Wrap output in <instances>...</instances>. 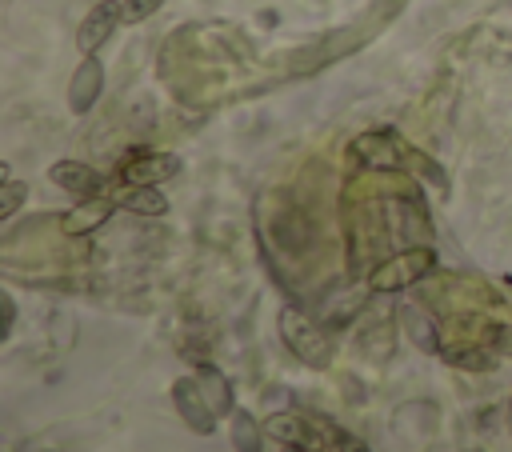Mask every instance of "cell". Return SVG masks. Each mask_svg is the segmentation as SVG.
<instances>
[{"mask_svg":"<svg viewBox=\"0 0 512 452\" xmlns=\"http://www.w3.org/2000/svg\"><path fill=\"white\" fill-rule=\"evenodd\" d=\"M116 24H124L120 4H116V0H100V4L84 16V24L76 28V48H80V56H96L100 44L116 32Z\"/></svg>","mask_w":512,"mask_h":452,"instance_id":"obj_6","label":"cell"},{"mask_svg":"<svg viewBox=\"0 0 512 452\" xmlns=\"http://www.w3.org/2000/svg\"><path fill=\"white\" fill-rule=\"evenodd\" d=\"M404 316H408V332H412V336H420V348L436 352V336H432V328H428V324H420V312H416V308H404Z\"/></svg>","mask_w":512,"mask_h":452,"instance_id":"obj_17","label":"cell"},{"mask_svg":"<svg viewBox=\"0 0 512 452\" xmlns=\"http://www.w3.org/2000/svg\"><path fill=\"white\" fill-rule=\"evenodd\" d=\"M112 208H120V204L108 200V196H88V200H80L72 212H64L60 228H64V236H88V232H96L100 224H108Z\"/></svg>","mask_w":512,"mask_h":452,"instance_id":"obj_10","label":"cell"},{"mask_svg":"<svg viewBox=\"0 0 512 452\" xmlns=\"http://www.w3.org/2000/svg\"><path fill=\"white\" fill-rule=\"evenodd\" d=\"M508 432H512V396H508Z\"/></svg>","mask_w":512,"mask_h":452,"instance_id":"obj_20","label":"cell"},{"mask_svg":"<svg viewBox=\"0 0 512 452\" xmlns=\"http://www.w3.org/2000/svg\"><path fill=\"white\" fill-rule=\"evenodd\" d=\"M196 384H200V392L208 396V404H212V412L216 416H232L240 404H236V392H232V384H228V376L216 368V364H196Z\"/></svg>","mask_w":512,"mask_h":452,"instance_id":"obj_11","label":"cell"},{"mask_svg":"<svg viewBox=\"0 0 512 452\" xmlns=\"http://www.w3.org/2000/svg\"><path fill=\"white\" fill-rule=\"evenodd\" d=\"M172 408L180 412V420H184L196 436H212V432H216V412H212L208 396L200 392L196 376H180V380L172 384Z\"/></svg>","mask_w":512,"mask_h":452,"instance_id":"obj_5","label":"cell"},{"mask_svg":"<svg viewBox=\"0 0 512 452\" xmlns=\"http://www.w3.org/2000/svg\"><path fill=\"white\" fill-rule=\"evenodd\" d=\"M264 436L280 440V444H296V448H320V428L308 420V416H296V412H272L264 420Z\"/></svg>","mask_w":512,"mask_h":452,"instance_id":"obj_9","label":"cell"},{"mask_svg":"<svg viewBox=\"0 0 512 452\" xmlns=\"http://www.w3.org/2000/svg\"><path fill=\"white\" fill-rule=\"evenodd\" d=\"M228 436H232V448H236V452H264V444H260L264 424H256V416L244 412V408L232 412V428H228Z\"/></svg>","mask_w":512,"mask_h":452,"instance_id":"obj_13","label":"cell"},{"mask_svg":"<svg viewBox=\"0 0 512 452\" xmlns=\"http://www.w3.org/2000/svg\"><path fill=\"white\" fill-rule=\"evenodd\" d=\"M176 172H180V156L176 152H152V148H132L116 168L120 184H164Z\"/></svg>","mask_w":512,"mask_h":452,"instance_id":"obj_4","label":"cell"},{"mask_svg":"<svg viewBox=\"0 0 512 452\" xmlns=\"http://www.w3.org/2000/svg\"><path fill=\"white\" fill-rule=\"evenodd\" d=\"M348 152H352V156H356L364 168H388V172H396V168H408V160H404L408 144H404L396 132H384V128L360 132V136L348 144Z\"/></svg>","mask_w":512,"mask_h":452,"instance_id":"obj_3","label":"cell"},{"mask_svg":"<svg viewBox=\"0 0 512 452\" xmlns=\"http://www.w3.org/2000/svg\"><path fill=\"white\" fill-rule=\"evenodd\" d=\"M432 268H436V252H432V248H408V252L384 260V264L372 272V288H376V292H400V288H408L412 280L428 276Z\"/></svg>","mask_w":512,"mask_h":452,"instance_id":"obj_2","label":"cell"},{"mask_svg":"<svg viewBox=\"0 0 512 452\" xmlns=\"http://www.w3.org/2000/svg\"><path fill=\"white\" fill-rule=\"evenodd\" d=\"M24 196H28V188H24L20 180L4 176V188H0V220H12V216H16V208L24 204Z\"/></svg>","mask_w":512,"mask_h":452,"instance_id":"obj_15","label":"cell"},{"mask_svg":"<svg viewBox=\"0 0 512 452\" xmlns=\"http://www.w3.org/2000/svg\"><path fill=\"white\" fill-rule=\"evenodd\" d=\"M100 88H104V64H100L96 56H84V60H80V68H76V72H72V80H68V108H72L76 116L92 112V104H96Z\"/></svg>","mask_w":512,"mask_h":452,"instance_id":"obj_8","label":"cell"},{"mask_svg":"<svg viewBox=\"0 0 512 452\" xmlns=\"http://www.w3.org/2000/svg\"><path fill=\"white\" fill-rule=\"evenodd\" d=\"M48 180H52L56 188L80 196V200H88V196H104V176H100L96 168L80 164V160H56V164L48 168Z\"/></svg>","mask_w":512,"mask_h":452,"instance_id":"obj_7","label":"cell"},{"mask_svg":"<svg viewBox=\"0 0 512 452\" xmlns=\"http://www.w3.org/2000/svg\"><path fill=\"white\" fill-rule=\"evenodd\" d=\"M116 204L136 212V216H164L168 212V196L160 192V184H124Z\"/></svg>","mask_w":512,"mask_h":452,"instance_id":"obj_12","label":"cell"},{"mask_svg":"<svg viewBox=\"0 0 512 452\" xmlns=\"http://www.w3.org/2000/svg\"><path fill=\"white\" fill-rule=\"evenodd\" d=\"M404 160H408V172H416V176H424L428 184H436V188H448V172L428 156V152H420V148H412L408 144V152H404Z\"/></svg>","mask_w":512,"mask_h":452,"instance_id":"obj_14","label":"cell"},{"mask_svg":"<svg viewBox=\"0 0 512 452\" xmlns=\"http://www.w3.org/2000/svg\"><path fill=\"white\" fill-rule=\"evenodd\" d=\"M280 336H284L288 352H292L300 364H308V368H328V364H332V340L320 332V324H316L308 312L284 304V308H280Z\"/></svg>","mask_w":512,"mask_h":452,"instance_id":"obj_1","label":"cell"},{"mask_svg":"<svg viewBox=\"0 0 512 452\" xmlns=\"http://www.w3.org/2000/svg\"><path fill=\"white\" fill-rule=\"evenodd\" d=\"M160 8H164V0H120L124 24H140V20H148L152 12H160Z\"/></svg>","mask_w":512,"mask_h":452,"instance_id":"obj_16","label":"cell"},{"mask_svg":"<svg viewBox=\"0 0 512 452\" xmlns=\"http://www.w3.org/2000/svg\"><path fill=\"white\" fill-rule=\"evenodd\" d=\"M452 364H464V368H492L496 356L492 352H448Z\"/></svg>","mask_w":512,"mask_h":452,"instance_id":"obj_18","label":"cell"},{"mask_svg":"<svg viewBox=\"0 0 512 452\" xmlns=\"http://www.w3.org/2000/svg\"><path fill=\"white\" fill-rule=\"evenodd\" d=\"M0 308H4V336H12V324H16V300L4 292V296H0Z\"/></svg>","mask_w":512,"mask_h":452,"instance_id":"obj_19","label":"cell"}]
</instances>
